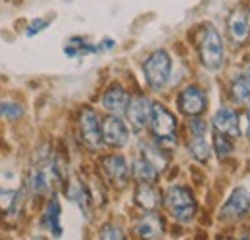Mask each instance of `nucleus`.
Returning a JSON list of instances; mask_svg holds the SVG:
<instances>
[{
	"mask_svg": "<svg viewBox=\"0 0 250 240\" xmlns=\"http://www.w3.org/2000/svg\"><path fill=\"white\" fill-rule=\"evenodd\" d=\"M162 211L177 227H192L200 215V202L194 188L185 182L169 184L164 190Z\"/></svg>",
	"mask_w": 250,
	"mask_h": 240,
	"instance_id": "f257e3e1",
	"label": "nucleus"
},
{
	"mask_svg": "<svg viewBox=\"0 0 250 240\" xmlns=\"http://www.w3.org/2000/svg\"><path fill=\"white\" fill-rule=\"evenodd\" d=\"M194 48L200 65L208 73H218L225 67V40L212 23H202L194 33Z\"/></svg>",
	"mask_w": 250,
	"mask_h": 240,
	"instance_id": "f03ea898",
	"label": "nucleus"
},
{
	"mask_svg": "<svg viewBox=\"0 0 250 240\" xmlns=\"http://www.w3.org/2000/svg\"><path fill=\"white\" fill-rule=\"evenodd\" d=\"M150 139L169 154L179 146V121L175 114L160 100L152 102V118L148 125Z\"/></svg>",
	"mask_w": 250,
	"mask_h": 240,
	"instance_id": "7ed1b4c3",
	"label": "nucleus"
},
{
	"mask_svg": "<svg viewBox=\"0 0 250 240\" xmlns=\"http://www.w3.org/2000/svg\"><path fill=\"white\" fill-rule=\"evenodd\" d=\"M249 211L250 192L245 186H235L216 210V223L219 225V229L237 231L239 227H243L247 223Z\"/></svg>",
	"mask_w": 250,
	"mask_h": 240,
	"instance_id": "20e7f679",
	"label": "nucleus"
},
{
	"mask_svg": "<svg viewBox=\"0 0 250 240\" xmlns=\"http://www.w3.org/2000/svg\"><path fill=\"white\" fill-rule=\"evenodd\" d=\"M171 73H173V60H171L169 52L164 48L150 52L146 56V60L143 61L145 83L152 92H160L166 89L169 85Z\"/></svg>",
	"mask_w": 250,
	"mask_h": 240,
	"instance_id": "39448f33",
	"label": "nucleus"
},
{
	"mask_svg": "<svg viewBox=\"0 0 250 240\" xmlns=\"http://www.w3.org/2000/svg\"><path fill=\"white\" fill-rule=\"evenodd\" d=\"M98 169H100L102 180L114 190H125L133 182L131 163L122 152H110V154L100 156Z\"/></svg>",
	"mask_w": 250,
	"mask_h": 240,
	"instance_id": "423d86ee",
	"label": "nucleus"
},
{
	"mask_svg": "<svg viewBox=\"0 0 250 240\" xmlns=\"http://www.w3.org/2000/svg\"><path fill=\"white\" fill-rule=\"evenodd\" d=\"M169 219L164 211H146L137 213L131 219L129 231L133 235V240H166L169 231Z\"/></svg>",
	"mask_w": 250,
	"mask_h": 240,
	"instance_id": "0eeeda50",
	"label": "nucleus"
},
{
	"mask_svg": "<svg viewBox=\"0 0 250 240\" xmlns=\"http://www.w3.org/2000/svg\"><path fill=\"white\" fill-rule=\"evenodd\" d=\"M77 137L85 150L98 154L104 148L102 140V118L93 106H83L77 116Z\"/></svg>",
	"mask_w": 250,
	"mask_h": 240,
	"instance_id": "6e6552de",
	"label": "nucleus"
},
{
	"mask_svg": "<svg viewBox=\"0 0 250 240\" xmlns=\"http://www.w3.org/2000/svg\"><path fill=\"white\" fill-rule=\"evenodd\" d=\"M208 106H210L208 90L200 87V85H196V83L185 85L175 96V108L185 120H188V118H204V114L208 112Z\"/></svg>",
	"mask_w": 250,
	"mask_h": 240,
	"instance_id": "1a4fd4ad",
	"label": "nucleus"
},
{
	"mask_svg": "<svg viewBox=\"0 0 250 240\" xmlns=\"http://www.w3.org/2000/svg\"><path fill=\"white\" fill-rule=\"evenodd\" d=\"M210 127H212V131L227 135L235 140L245 137V133H243V114L233 104H221L210 118Z\"/></svg>",
	"mask_w": 250,
	"mask_h": 240,
	"instance_id": "9d476101",
	"label": "nucleus"
},
{
	"mask_svg": "<svg viewBox=\"0 0 250 240\" xmlns=\"http://www.w3.org/2000/svg\"><path fill=\"white\" fill-rule=\"evenodd\" d=\"M152 98L145 92H135L131 96L129 108L125 112V121L129 123L131 131L137 135H143L145 131H148L150 118H152Z\"/></svg>",
	"mask_w": 250,
	"mask_h": 240,
	"instance_id": "9b49d317",
	"label": "nucleus"
},
{
	"mask_svg": "<svg viewBox=\"0 0 250 240\" xmlns=\"http://www.w3.org/2000/svg\"><path fill=\"white\" fill-rule=\"evenodd\" d=\"M63 190V196L73 202L87 221L93 219V213H94V200H93V194H91V188H89V182L81 177H69L65 180V184L62 186Z\"/></svg>",
	"mask_w": 250,
	"mask_h": 240,
	"instance_id": "f8f14e48",
	"label": "nucleus"
},
{
	"mask_svg": "<svg viewBox=\"0 0 250 240\" xmlns=\"http://www.w3.org/2000/svg\"><path fill=\"white\" fill-rule=\"evenodd\" d=\"M129 137H131V127L125 121V118H120V116H106V118H102L104 148L120 150V148L127 146Z\"/></svg>",
	"mask_w": 250,
	"mask_h": 240,
	"instance_id": "ddd939ff",
	"label": "nucleus"
},
{
	"mask_svg": "<svg viewBox=\"0 0 250 240\" xmlns=\"http://www.w3.org/2000/svg\"><path fill=\"white\" fill-rule=\"evenodd\" d=\"M133 206L137 213L146 211H162L164 190L154 182H135L133 186Z\"/></svg>",
	"mask_w": 250,
	"mask_h": 240,
	"instance_id": "4468645a",
	"label": "nucleus"
},
{
	"mask_svg": "<svg viewBox=\"0 0 250 240\" xmlns=\"http://www.w3.org/2000/svg\"><path fill=\"white\" fill-rule=\"evenodd\" d=\"M39 227L44 229L46 233H50V237L54 240L62 239V204H60V196L56 190L44 200V206H42L41 217H39Z\"/></svg>",
	"mask_w": 250,
	"mask_h": 240,
	"instance_id": "2eb2a0df",
	"label": "nucleus"
},
{
	"mask_svg": "<svg viewBox=\"0 0 250 240\" xmlns=\"http://www.w3.org/2000/svg\"><path fill=\"white\" fill-rule=\"evenodd\" d=\"M131 92L125 89L122 83H112L100 94V108L108 114V116H120L125 118V112L129 108L131 102Z\"/></svg>",
	"mask_w": 250,
	"mask_h": 240,
	"instance_id": "dca6fc26",
	"label": "nucleus"
},
{
	"mask_svg": "<svg viewBox=\"0 0 250 240\" xmlns=\"http://www.w3.org/2000/svg\"><path fill=\"white\" fill-rule=\"evenodd\" d=\"M227 40L239 48L250 42V18L243 10H233L227 18Z\"/></svg>",
	"mask_w": 250,
	"mask_h": 240,
	"instance_id": "f3484780",
	"label": "nucleus"
},
{
	"mask_svg": "<svg viewBox=\"0 0 250 240\" xmlns=\"http://www.w3.org/2000/svg\"><path fill=\"white\" fill-rule=\"evenodd\" d=\"M227 96L235 108L245 110L250 106V63L229 81Z\"/></svg>",
	"mask_w": 250,
	"mask_h": 240,
	"instance_id": "a211bd4d",
	"label": "nucleus"
},
{
	"mask_svg": "<svg viewBox=\"0 0 250 240\" xmlns=\"http://www.w3.org/2000/svg\"><path fill=\"white\" fill-rule=\"evenodd\" d=\"M139 154H141L146 161H150V163L156 167L162 175H164V173H166V169L169 167L171 154H169L167 150H164V148H162L160 144H156L152 139L141 140V144H139Z\"/></svg>",
	"mask_w": 250,
	"mask_h": 240,
	"instance_id": "6ab92c4d",
	"label": "nucleus"
},
{
	"mask_svg": "<svg viewBox=\"0 0 250 240\" xmlns=\"http://www.w3.org/2000/svg\"><path fill=\"white\" fill-rule=\"evenodd\" d=\"M185 148H187L188 156L200 165L210 163V160L214 156L212 140H208V137H185Z\"/></svg>",
	"mask_w": 250,
	"mask_h": 240,
	"instance_id": "aec40b11",
	"label": "nucleus"
},
{
	"mask_svg": "<svg viewBox=\"0 0 250 240\" xmlns=\"http://www.w3.org/2000/svg\"><path fill=\"white\" fill-rule=\"evenodd\" d=\"M131 177H133L135 182H154V184H158L162 173L150 161H146L141 154H137L131 160Z\"/></svg>",
	"mask_w": 250,
	"mask_h": 240,
	"instance_id": "412c9836",
	"label": "nucleus"
},
{
	"mask_svg": "<svg viewBox=\"0 0 250 240\" xmlns=\"http://www.w3.org/2000/svg\"><path fill=\"white\" fill-rule=\"evenodd\" d=\"M210 140H212V152H214V156H216L219 163H227L235 156V152H237V140L235 139L212 131Z\"/></svg>",
	"mask_w": 250,
	"mask_h": 240,
	"instance_id": "4be33fe9",
	"label": "nucleus"
},
{
	"mask_svg": "<svg viewBox=\"0 0 250 240\" xmlns=\"http://www.w3.org/2000/svg\"><path fill=\"white\" fill-rule=\"evenodd\" d=\"M96 240H133V235L118 221H104L96 229Z\"/></svg>",
	"mask_w": 250,
	"mask_h": 240,
	"instance_id": "5701e85b",
	"label": "nucleus"
},
{
	"mask_svg": "<svg viewBox=\"0 0 250 240\" xmlns=\"http://www.w3.org/2000/svg\"><path fill=\"white\" fill-rule=\"evenodd\" d=\"M210 121L206 118H188L185 120V137H208L210 133Z\"/></svg>",
	"mask_w": 250,
	"mask_h": 240,
	"instance_id": "b1692460",
	"label": "nucleus"
},
{
	"mask_svg": "<svg viewBox=\"0 0 250 240\" xmlns=\"http://www.w3.org/2000/svg\"><path fill=\"white\" fill-rule=\"evenodd\" d=\"M23 114H25V108L20 102H0V118L18 121L23 118Z\"/></svg>",
	"mask_w": 250,
	"mask_h": 240,
	"instance_id": "393cba45",
	"label": "nucleus"
},
{
	"mask_svg": "<svg viewBox=\"0 0 250 240\" xmlns=\"http://www.w3.org/2000/svg\"><path fill=\"white\" fill-rule=\"evenodd\" d=\"M48 27V20H33L31 23L27 25V37H33V35H37V33H41V31H44Z\"/></svg>",
	"mask_w": 250,
	"mask_h": 240,
	"instance_id": "a878e982",
	"label": "nucleus"
},
{
	"mask_svg": "<svg viewBox=\"0 0 250 240\" xmlns=\"http://www.w3.org/2000/svg\"><path fill=\"white\" fill-rule=\"evenodd\" d=\"M241 114H243V133H245V139L250 140V106L245 108V110H241Z\"/></svg>",
	"mask_w": 250,
	"mask_h": 240,
	"instance_id": "bb28decb",
	"label": "nucleus"
},
{
	"mask_svg": "<svg viewBox=\"0 0 250 240\" xmlns=\"http://www.w3.org/2000/svg\"><path fill=\"white\" fill-rule=\"evenodd\" d=\"M235 235V240H250V227L245 223L243 227H239L237 231H233Z\"/></svg>",
	"mask_w": 250,
	"mask_h": 240,
	"instance_id": "cd10ccee",
	"label": "nucleus"
},
{
	"mask_svg": "<svg viewBox=\"0 0 250 240\" xmlns=\"http://www.w3.org/2000/svg\"><path fill=\"white\" fill-rule=\"evenodd\" d=\"M212 240H235L233 231H225V229H218L216 235L212 237Z\"/></svg>",
	"mask_w": 250,
	"mask_h": 240,
	"instance_id": "c85d7f7f",
	"label": "nucleus"
},
{
	"mask_svg": "<svg viewBox=\"0 0 250 240\" xmlns=\"http://www.w3.org/2000/svg\"><path fill=\"white\" fill-rule=\"evenodd\" d=\"M31 240H48V239H46V237H33Z\"/></svg>",
	"mask_w": 250,
	"mask_h": 240,
	"instance_id": "c756f323",
	"label": "nucleus"
},
{
	"mask_svg": "<svg viewBox=\"0 0 250 240\" xmlns=\"http://www.w3.org/2000/svg\"><path fill=\"white\" fill-rule=\"evenodd\" d=\"M247 225L250 227V211H249V219H247Z\"/></svg>",
	"mask_w": 250,
	"mask_h": 240,
	"instance_id": "7c9ffc66",
	"label": "nucleus"
},
{
	"mask_svg": "<svg viewBox=\"0 0 250 240\" xmlns=\"http://www.w3.org/2000/svg\"><path fill=\"white\" fill-rule=\"evenodd\" d=\"M249 18H250V14H249Z\"/></svg>",
	"mask_w": 250,
	"mask_h": 240,
	"instance_id": "2f4dec72",
	"label": "nucleus"
}]
</instances>
